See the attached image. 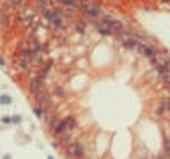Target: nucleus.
Here are the masks:
<instances>
[{
    "instance_id": "1",
    "label": "nucleus",
    "mask_w": 170,
    "mask_h": 159,
    "mask_svg": "<svg viewBox=\"0 0 170 159\" xmlns=\"http://www.w3.org/2000/svg\"><path fill=\"white\" fill-rule=\"evenodd\" d=\"M34 96V99H35V106H41V108H44V106H53V96L46 90V88H41L39 92H35V94H32Z\"/></svg>"
},
{
    "instance_id": "2",
    "label": "nucleus",
    "mask_w": 170,
    "mask_h": 159,
    "mask_svg": "<svg viewBox=\"0 0 170 159\" xmlns=\"http://www.w3.org/2000/svg\"><path fill=\"white\" fill-rule=\"evenodd\" d=\"M66 154L71 159H82L85 156V145L82 142H73L66 147Z\"/></svg>"
},
{
    "instance_id": "3",
    "label": "nucleus",
    "mask_w": 170,
    "mask_h": 159,
    "mask_svg": "<svg viewBox=\"0 0 170 159\" xmlns=\"http://www.w3.org/2000/svg\"><path fill=\"white\" fill-rule=\"evenodd\" d=\"M153 112H154L156 117H165V115H169L170 113V97H165V99L158 101V103L154 104Z\"/></svg>"
},
{
    "instance_id": "4",
    "label": "nucleus",
    "mask_w": 170,
    "mask_h": 159,
    "mask_svg": "<svg viewBox=\"0 0 170 159\" xmlns=\"http://www.w3.org/2000/svg\"><path fill=\"white\" fill-rule=\"evenodd\" d=\"M117 37L121 39V44H122L124 50H128V51L137 50V44H138L137 37H133V35H124V34H121V35H117Z\"/></svg>"
},
{
    "instance_id": "5",
    "label": "nucleus",
    "mask_w": 170,
    "mask_h": 159,
    "mask_svg": "<svg viewBox=\"0 0 170 159\" xmlns=\"http://www.w3.org/2000/svg\"><path fill=\"white\" fill-rule=\"evenodd\" d=\"M16 53H18V57H25V58H30V60H32V48H30V42H27V41L18 42Z\"/></svg>"
},
{
    "instance_id": "6",
    "label": "nucleus",
    "mask_w": 170,
    "mask_h": 159,
    "mask_svg": "<svg viewBox=\"0 0 170 159\" xmlns=\"http://www.w3.org/2000/svg\"><path fill=\"white\" fill-rule=\"evenodd\" d=\"M14 67H16L18 71H21V73H25V71H28V69L32 67V60H30V58H25V57H18V58L14 60Z\"/></svg>"
},
{
    "instance_id": "7",
    "label": "nucleus",
    "mask_w": 170,
    "mask_h": 159,
    "mask_svg": "<svg viewBox=\"0 0 170 159\" xmlns=\"http://www.w3.org/2000/svg\"><path fill=\"white\" fill-rule=\"evenodd\" d=\"M64 124H66V131H67V133H73V131L78 129V119H76L75 115L64 117Z\"/></svg>"
},
{
    "instance_id": "8",
    "label": "nucleus",
    "mask_w": 170,
    "mask_h": 159,
    "mask_svg": "<svg viewBox=\"0 0 170 159\" xmlns=\"http://www.w3.org/2000/svg\"><path fill=\"white\" fill-rule=\"evenodd\" d=\"M94 28H96L101 35H114V34H112V30H110V27H108V25H105V23H103V21H99V19H96V21H94Z\"/></svg>"
},
{
    "instance_id": "9",
    "label": "nucleus",
    "mask_w": 170,
    "mask_h": 159,
    "mask_svg": "<svg viewBox=\"0 0 170 159\" xmlns=\"http://www.w3.org/2000/svg\"><path fill=\"white\" fill-rule=\"evenodd\" d=\"M11 25V16L7 12H0V27H9Z\"/></svg>"
},
{
    "instance_id": "10",
    "label": "nucleus",
    "mask_w": 170,
    "mask_h": 159,
    "mask_svg": "<svg viewBox=\"0 0 170 159\" xmlns=\"http://www.w3.org/2000/svg\"><path fill=\"white\" fill-rule=\"evenodd\" d=\"M78 2H80V0H59L60 5H64V7H73V9H78Z\"/></svg>"
},
{
    "instance_id": "11",
    "label": "nucleus",
    "mask_w": 170,
    "mask_h": 159,
    "mask_svg": "<svg viewBox=\"0 0 170 159\" xmlns=\"http://www.w3.org/2000/svg\"><path fill=\"white\" fill-rule=\"evenodd\" d=\"M53 97L64 99V97H66V90H64L62 87H55V88H53Z\"/></svg>"
},
{
    "instance_id": "12",
    "label": "nucleus",
    "mask_w": 170,
    "mask_h": 159,
    "mask_svg": "<svg viewBox=\"0 0 170 159\" xmlns=\"http://www.w3.org/2000/svg\"><path fill=\"white\" fill-rule=\"evenodd\" d=\"M48 4H50L48 0H35V7L39 9V12H43L44 9H48V7H50Z\"/></svg>"
},
{
    "instance_id": "13",
    "label": "nucleus",
    "mask_w": 170,
    "mask_h": 159,
    "mask_svg": "<svg viewBox=\"0 0 170 159\" xmlns=\"http://www.w3.org/2000/svg\"><path fill=\"white\" fill-rule=\"evenodd\" d=\"M75 30H76L78 34H85V30H87V25H85V21L75 23Z\"/></svg>"
},
{
    "instance_id": "14",
    "label": "nucleus",
    "mask_w": 170,
    "mask_h": 159,
    "mask_svg": "<svg viewBox=\"0 0 170 159\" xmlns=\"http://www.w3.org/2000/svg\"><path fill=\"white\" fill-rule=\"evenodd\" d=\"M11 96H7V94H0V104H11Z\"/></svg>"
},
{
    "instance_id": "15",
    "label": "nucleus",
    "mask_w": 170,
    "mask_h": 159,
    "mask_svg": "<svg viewBox=\"0 0 170 159\" xmlns=\"http://www.w3.org/2000/svg\"><path fill=\"white\" fill-rule=\"evenodd\" d=\"M163 85H165V94H167V97L170 96V80L169 81H163Z\"/></svg>"
},
{
    "instance_id": "16",
    "label": "nucleus",
    "mask_w": 170,
    "mask_h": 159,
    "mask_svg": "<svg viewBox=\"0 0 170 159\" xmlns=\"http://www.w3.org/2000/svg\"><path fill=\"white\" fill-rule=\"evenodd\" d=\"M11 119H12V124H20V122H21V117H20V115H14V117H11Z\"/></svg>"
},
{
    "instance_id": "17",
    "label": "nucleus",
    "mask_w": 170,
    "mask_h": 159,
    "mask_svg": "<svg viewBox=\"0 0 170 159\" xmlns=\"http://www.w3.org/2000/svg\"><path fill=\"white\" fill-rule=\"evenodd\" d=\"M2 122H4V124H11L12 119H11V117H2Z\"/></svg>"
},
{
    "instance_id": "18",
    "label": "nucleus",
    "mask_w": 170,
    "mask_h": 159,
    "mask_svg": "<svg viewBox=\"0 0 170 159\" xmlns=\"http://www.w3.org/2000/svg\"><path fill=\"white\" fill-rule=\"evenodd\" d=\"M156 159H170V158L165 154V152H161V154H158V156H156Z\"/></svg>"
},
{
    "instance_id": "19",
    "label": "nucleus",
    "mask_w": 170,
    "mask_h": 159,
    "mask_svg": "<svg viewBox=\"0 0 170 159\" xmlns=\"http://www.w3.org/2000/svg\"><path fill=\"white\" fill-rule=\"evenodd\" d=\"M4 65H5V58L0 55V67H4Z\"/></svg>"
},
{
    "instance_id": "20",
    "label": "nucleus",
    "mask_w": 170,
    "mask_h": 159,
    "mask_svg": "<svg viewBox=\"0 0 170 159\" xmlns=\"http://www.w3.org/2000/svg\"><path fill=\"white\" fill-rule=\"evenodd\" d=\"M140 159H151V158H147V156H144V158H140Z\"/></svg>"
},
{
    "instance_id": "21",
    "label": "nucleus",
    "mask_w": 170,
    "mask_h": 159,
    "mask_svg": "<svg viewBox=\"0 0 170 159\" xmlns=\"http://www.w3.org/2000/svg\"><path fill=\"white\" fill-rule=\"evenodd\" d=\"M163 2H165V4H169V2H170V0H163Z\"/></svg>"
},
{
    "instance_id": "22",
    "label": "nucleus",
    "mask_w": 170,
    "mask_h": 159,
    "mask_svg": "<svg viewBox=\"0 0 170 159\" xmlns=\"http://www.w3.org/2000/svg\"><path fill=\"white\" fill-rule=\"evenodd\" d=\"M82 159H83V158H82ZM85 159H96V158H85Z\"/></svg>"
},
{
    "instance_id": "23",
    "label": "nucleus",
    "mask_w": 170,
    "mask_h": 159,
    "mask_svg": "<svg viewBox=\"0 0 170 159\" xmlns=\"http://www.w3.org/2000/svg\"><path fill=\"white\" fill-rule=\"evenodd\" d=\"M4 159H11V158H7V156H5V158H4Z\"/></svg>"
},
{
    "instance_id": "24",
    "label": "nucleus",
    "mask_w": 170,
    "mask_h": 159,
    "mask_svg": "<svg viewBox=\"0 0 170 159\" xmlns=\"http://www.w3.org/2000/svg\"><path fill=\"white\" fill-rule=\"evenodd\" d=\"M48 159H55V158H48Z\"/></svg>"
},
{
    "instance_id": "25",
    "label": "nucleus",
    "mask_w": 170,
    "mask_h": 159,
    "mask_svg": "<svg viewBox=\"0 0 170 159\" xmlns=\"http://www.w3.org/2000/svg\"><path fill=\"white\" fill-rule=\"evenodd\" d=\"M0 28H2V27H0Z\"/></svg>"
}]
</instances>
